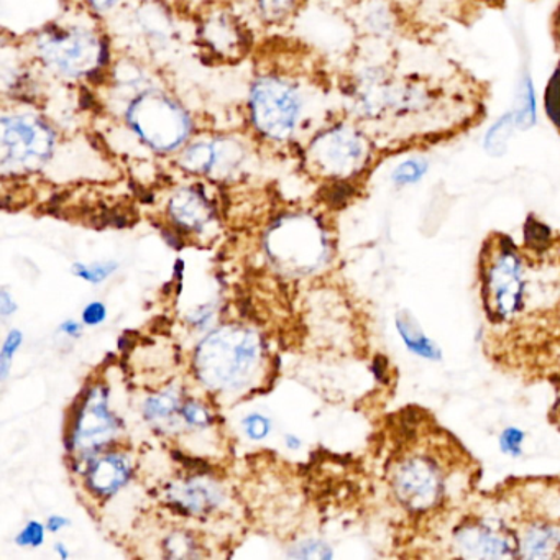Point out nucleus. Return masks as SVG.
Wrapping results in <instances>:
<instances>
[{
  "label": "nucleus",
  "mask_w": 560,
  "mask_h": 560,
  "mask_svg": "<svg viewBox=\"0 0 560 560\" xmlns=\"http://www.w3.org/2000/svg\"><path fill=\"white\" fill-rule=\"evenodd\" d=\"M222 150L212 143H196L183 155V166L192 173H209L221 162Z\"/></svg>",
  "instance_id": "a211bd4d"
},
{
  "label": "nucleus",
  "mask_w": 560,
  "mask_h": 560,
  "mask_svg": "<svg viewBox=\"0 0 560 560\" xmlns=\"http://www.w3.org/2000/svg\"><path fill=\"white\" fill-rule=\"evenodd\" d=\"M38 48L48 63L71 77L88 73L103 55L96 40L81 31L47 32L38 40Z\"/></svg>",
  "instance_id": "0eeeda50"
},
{
  "label": "nucleus",
  "mask_w": 560,
  "mask_h": 560,
  "mask_svg": "<svg viewBox=\"0 0 560 560\" xmlns=\"http://www.w3.org/2000/svg\"><path fill=\"white\" fill-rule=\"evenodd\" d=\"M15 542L21 547H40L45 542V526L38 521H28L24 529L15 537Z\"/></svg>",
  "instance_id": "cd10ccee"
},
{
  "label": "nucleus",
  "mask_w": 560,
  "mask_h": 560,
  "mask_svg": "<svg viewBox=\"0 0 560 560\" xmlns=\"http://www.w3.org/2000/svg\"><path fill=\"white\" fill-rule=\"evenodd\" d=\"M60 330L61 332L67 334V336L78 337L81 334V324L77 323V320H65L60 326Z\"/></svg>",
  "instance_id": "72a5a7b5"
},
{
  "label": "nucleus",
  "mask_w": 560,
  "mask_h": 560,
  "mask_svg": "<svg viewBox=\"0 0 560 560\" xmlns=\"http://www.w3.org/2000/svg\"><path fill=\"white\" fill-rule=\"evenodd\" d=\"M54 132L38 119L4 117L0 133V160L4 170H37L54 152Z\"/></svg>",
  "instance_id": "7ed1b4c3"
},
{
  "label": "nucleus",
  "mask_w": 560,
  "mask_h": 560,
  "mask_svg": "<svg viewBox=\"0 0 560 560\" xmlns=\"http://www.w3.org/2000/svg\"><path fill=\"white\" fill-rule=\"evenodd\" d=\"M288 556L294 559H320L327 560L332 557V549L323 540H303V542L293 546Z\"/></svg>",
  "instance_id": "4be33fe9"
},
{
  "label": "nucleus",
  "mask_w": 560,
  "mask_h": 560,
  "mask_svg": "<svg viewBox=\"0 0 560 560\" xmlns=\"http://www.w3.org/2000/svg\"><path fill=\"white\" fill-rule=\"evenodd\" d=\"M170 214L183 229L199 231L211 219V208L201 192L186 189V191L178 192L170 202Z\"/></svg>",
  "instance_id": "ddd939ff"
},
{
  "label": "nucleus",
  "mask_w": 560,
  "mask_h": 560,
  "mask_svg": "<svg viewBox=\"0 0 560 560\" xmlns=\"http://www.w3.org/2000/svg\"><path fill=\"white\" fill-rule=\"evenodd\" d=\"M524 432L517 428H508L501 432L500 447L503 454L510 457H520L523 454Z\"/></svg>",
  "instance_id": "bb28decb"
},
{
  "label": "nucleus",
  "mask_w": 560,
  "mask_h": 560,
  "mask_svg": "<svg viewBox=\"0 0 560 560\" xmlns=\"http://www.w3.org/2000/svg\"><path fill=\"white\" fill-rule=\"evenodd\" d=\"M549 229L536 221H529L526 228V241L530 247H546L549 242Z\"/></svg>",
  "instance_id": "c85d7f7f"
},
{
  "label": "nucleus",
  "mask_w": 560,
  "mask_h": 560,
  "mask_svg": "<svg viewBox=\"0 0 560 560\" xmlns=\"http://www.w3.org/2000/svg\"><path fill=\"white\" fill-rule=\"evenodd\" d=\"M182 416L189 425H195V428H208L212 422L211 412L201 402H186L183 405Z\"/></svg>",
  "instance_id": "393cba45"
},
{
  "label": "nucleus",
  "mask_w": 560,
  "mask_h": 560,
  "mask_svg": "<svg viewBox=\"0 0 560 560\" xmlns=\"http://www.w3.org/2000/svg\"><path fill=\"white\" fill-rule=\"evenodd\" d=\"M516 127L520 130H527L536 124V96H534L533 81L529 74L523 78L517 93V106L513 110Z\"/></svg>",
  "instance_id": "6ab92c4d"
},
{
  "label": "nucleus",
  "mask_w": 560,
  "mask_h": 560,
  "mask_svg": "<svg viewBox=\"0 0 560 560\" xmlns=\"http://www.w3.org/2000/svg\"><path fill=\"white\" fill-rule=\"evenodd\" d=\"M119 424L107 402V388L94 386L81 399L70 434L71 451L91 455L116 435Z\"/></svg>",
  "instance_id": "423d86ee"
},
{
  "label": "nucleus",
  "mask_w": 560,
  "mask_h": 560,
  "mask_svg": "<svg viewBox=\"0 0 560 560\" xmlns=\"http://www.w3.org/2000/svg\"><path fill=\"white\" fill-rule=\"evenodd\" d=\"M454 542L462 556L470 559H504L517 549L511 534L485 521L462 524L454 533Z\"/></svg>",
  "instance_id": "9d476101"
},
{
  "label": "nucleus",
  "mask_w": 560,
  "mask_h": 560,
  "mask_svg": "<svg viewBox=\"0 0 560 560\" xmlns=\"http://www.w3.org/2000/svg\"><path fill=\"white\" fill-rule=\"evenodd\" d=\"M179 408H182L179 393L175 389H166V392L147 399L145 406H143V415L149 421L166 422L176 418Z\"/></svg>",
  "instance_id": "f3484780"
},
{
  "label": "nucleus",
  "mask_w": 560,
  "mask_h": 560,
  "mask_svg": "<svg viewBox=\"0 0 560 560\" xmlns=\"http://www.w3.org/2000/svg\"><path fill=\"white\" fill-rule=\"evenodd\" d=\"M396 497L408 510L424 513L438 506L444 491L441 468L425 455H409L393 474Z\"/></svg>",
  "instance_id": "20e7f679"
},
{
  "label": "nucleus",
  "mask_w": 560,
  "mask_h": 560,
  "mask_svg": "<svg viewBox=\"0 0 560 560\" xmlns=\"http://www.w3.org/2000/svg\"><path fill=\"white\" fill-rule=\"evenodd\" d=\"M260 359V340L250 330L221 329L209 336L196 353L199 378L215 388H235L247 382Z\"/></svg>",
  "instance_id": "f257e3e1"
},
{
  "label": "nucleus",
  "mask_w": 560,
  "mask_h": 560,
  "mask_svg": "<svg viewBox=\"0 0 560 560\" xmlns=\"http://www.w3.org/2000/svg\"><path fill=\"white\" fill-rule=\"evenodd\" d=\"M244 431L252 441H264L270 434L271 421L267 416L254 412L244 419Z\"/></svg>",
  "instance_id": "a878e982"
},
{
  "label": "nucleus",
  "mask_w": 560,
  "mask_h": 560,
  "mask_svg": "<svg viewBox=\"0 0 560 560\" xmlns=\"http://www.w3.org/2000/svg\"><path fill=\"white\" fill-rule=\"evenodd\" d=\"M116 0H91V4L100 11H106V9L113 8Z\"/></svg>",
  "instance_id": "f704fd0d"
},
{
  "label": "nucleus",
  "mask_w": 560,
  "mask_h": 560,
  "mask_svg": "<svg viewBox=\"0 0 560 560\" xmlns=\"http://www.w3.org/2000/svg\"><path fill=\"white\" fill-rule=\"evenodd\" d=\"M546 110L550 120L560 129V68H557L547 86Z\"/></svg>",
  "instance_id": "b1692460"
},
{
  "label": "nucleus",
  "mask_w": 560,
  "mask_h": 560,
  "mask_svg": "<svg viewBox=\"0 0 560 560\" xmlns=\"http://www.w3.org/2000/svg\"><path fill=\"white\" fill-rule=\"evenodd\" d=\"M287 445L290 448H293V451H298V448H301V445H303V442H301V439L298 438V435H287Z\"/></svg>",
  "instance_id": "c9c22d12"
},
{
  "label": "nucleus",
  "mask_w": 560,
  "mask_h": 560,
  "mask_svg": "<svg viewBox=\"0 0 560 560\" xmlns=\"http://www.w3.org/2000/svg\"><path fill=\"white\" fill-rule=\"evenodd\" d=\"M129 124L143 142L162 152L182 145L191 129L185 110L159 93L143 94L133 101Z\"/></svg>",
  "instance_id": "f03ea898"
},
{
  "label": "nucleus",
  "mask_w": 560,
  "mask_h": 560,
  "mask_svg": "<svg viewBox=\"0 0 560 560\" xmlns=\"http://www.w3.org/2000/svg\"><path fill=\"white\" fill-rule=\"evenodd\" d=\"M517 553L524 559H552L560 556L559 527L534 524L517 542Z\"/></svg>",
  "instance_id": "4468645a"
},
{
  "label": "nucleus",
  "mask_w": 560,
  "mask_h": 560,
  "mask_svg": "<svg viewBox=\"0 0 560 560\" xmlns=\"http://www.w3.org/2000/svg\"><path fill=\"white\" fill-rule=\"evenodd\" d=\"M22 342H24V334L21 330L14 329L9 332L8 339L2 346V352H0V378H2V382L8 380L12 360H14L18 350L21 349Z\"/></svg>",
  "instance_id": "5701e85b"
},
{
  "label": "nucleus",
  "mask_w": 560,
  "mask_h": 560,
  "mask_svg": "<svg viewBox=\"0 0 560 560\" xmlns=\"http://www.w3.org/2000/svg\"><path fill=\"white\" fill-rule=\"evenodd\" d=\"M15 311H18V304H15L14 298L5 288H2V291H0V314H2V317H9Z\"/></svg>",
  "instance_id": "2f4dec72"
},
{
  "label": "nucleus",
  "mask_w": 560,
  "mask_h": 560,
  "mask_svg": "<svg viewBox=\"0 0 560 560\" xmlns=\"http://www.w3.org/2000/svg\"><path fill=\"white\" fill-rule=\"evenodd\" d=\"M170 501L186 513L202 514L221 504L222 493L215 485L202 478H192L183 485H176L168 493Z\"/></svg>",
  "instance_id": "f8f14e48"
},
{
  "label": "nucleus",
  "mask_w": 560,
  "mask_h": 560,
  "mask_svg": "<svg viewBox=\"0 0 560 560\" xmlns=\"http://www.w3.org/2000/svg\"><path fill=\"white\" fill-rule=\"evenodd\" d=\"M132 477V462L124 454H107L96 458L88 470V487L97 497H110L126 487Z\"/></svg>",
  "instance_id": "9b49d317"
},
{
  "label": "nucleus",
  "mask_w": 560,
  "mask_h": 560,
  "mask_svg": "<svg viewBox=\"0 0 560 560\" xmlns=\"http://www.w3.org/2000/svg\"><path fill=\"white\" fill-rule=\"evenodd\" d=\"M68 526H70V520H67V517L58 516V514L57 516L48 517L47 529L50 533H60L61 529Z\"/></svg>",
  "instance_id": "473e14b6"
},
{
  "label": "nucleus",
  "mask_w": 560,
  "mask_h": 560,
  "mask_svg": "<svg viewBox=\"0 0 560 560\" xmlns=\"http://www.w3.org/2000/svg\"><path fill=\"white\" fill-rule=\"evenodd\" d=\"M429 163L422 159H409L406 162L399 163L395 170H393L392 179L395 185L409 186L416 185L424 178L428 173Z\"/></svg>",
  "instance_id": "aec40b11"
},
{
  "label": "nucleus",
  "mask_w": 560,
  "mask_h": 560,
  "mask_svg": "<svg viewBox=\"0 0 560 560\" xmlns=\"http://www.w3.org/2000/svg\"><path fill=\"white\" fill-rule=\"evenodd\" d=\"M516 127L513 110L501 116L493 126L488 129L485 136L483 147L490 156H503L506 153L508 145L513 139V132Z\"/></svg>",
  "instance_id": "dca6fc26"
},
{
  "label": "nucleus",
  "mask_w": 560,
  "mask_h": 560,
  "mask_svg": "<svg viewBox=\"0 0 560 560\" xmlns=\"http://www.w3.org/2000/svg\"><path fill=\"white\" fill-rule=\"evenodd\" d=\"M107 310L103 303L100 301H94V303L88 304L83 311V323L86 326H100L106 320Z\"/></svg>",
  "instance_id": "c756f323"
},
{
  "label": "nucleus",
  "mask_w": 560,
  "mask_h": 560,
  "mask_svg": "<svg viewBox=\"0 0 560 560\" xmlns=\"http://www.w3.org/2000/svg\"><path fill=\"white\" fill-rule=\"evenodd\" d=\"M117 268H119L117 261L107 260L97 261V264L93 265L74 264L71 271H73V275H77V277L90 281V283L100 284L103 283L104 280H107L110 275L116 273Z\"/></svg>",
  "instance_id": "412c9836"
},
{
  "label": "nucleus",
  "mask_w": 560,
  "mask_h": 560,
  "mask_svg": "<svg viewBox=\"0 0 560 560\" xmlns=\"http://www.w3.org/2000/svg\"><path fill=\"white\" fill-rule=\"evenodd\" d=\"M293 0H261V9L268 18L277 19L278 15L283 14L290 8Z\"/></svg>",
  "instance_id": "7c9ffc66"
},
{
  "label": "nucleus",
  "mask_w": 560,
  "mask_h": 560,
  "mask_svg": "<svg viewBox=\"0 0 560 560\" xmlns=\"http://www.w3.org/2000/svg\"><path fill=\"white\" fill-rule=\"evenodd\" d=\"M314 156L319 165L334 175H350L365 162V140L350 129H336L324 133L313 147Z\"/></svg>",
  "instance_id": "1a4fd4ad"
},
{
  "label": "nucleus",
  "mask_w": 560,
  "mask_h": 560,
  "mask_svg": "<svg viewBox=\"0 0 560 560\" xmlns=\"http://www.w3.org/2000/svg\"><path fill=\"white\" fill-rule=\"evenodd\" d=\"M396 329H398L402 342L416 355L428 360L441 359L439 347L422 332L421 327L416 324V320L409 314L402 313L396 317Z\"/></svg>",
  "instance_id": "2eb2a0df"
},
{
  "label": "nucleus",
  "mask_w": 560,
  "mask_h": 560,
  "mask_svg": "<svg viewBox=\"0 0 560 560\" xmlns=\"http://www.w3.org/2000/svg\"><path fill=\"white\" fill-rule=\"evenodd\" d=\"M57 552L61 559L67 560L68 557H70V552H68L67 547H65L63 544H57Z\"/></svg>",
  "instance_id": "e433bc0d"
},
{
  "label": "nucleus",
  "mask_w": 560,
  "mask_h": 560,
  "mask_svg": "<svg viewBox=\"0 0 560 560\" xmlns=\"http://www.w3.org/2000/svg\"><path fill=\"white\" fill-rule=\"evenodd\" d=\"M252 113L261 132L273 139H284L293 132L300 114V100L281 81H260L252 93Z\"/></svg>",
  "instance_id": "39448f33"
},
{
  "label": "nucleus",
  "mask_w": 560,
  "mask_h": 560,
  "mask_svg": "<svg viewBox=\"0 0 560 560\" xmlns=\"http://www.w3.org/2000/svg\"><path fill=\"white\" fill-rule=\"evenodd\" d=\"M488 300L501 319L514 316L521 307L524 291L523 267L511 248H503L487 271Z\"/></svg>",
  "instance_id": "6e6552de"
}]
</instances>
